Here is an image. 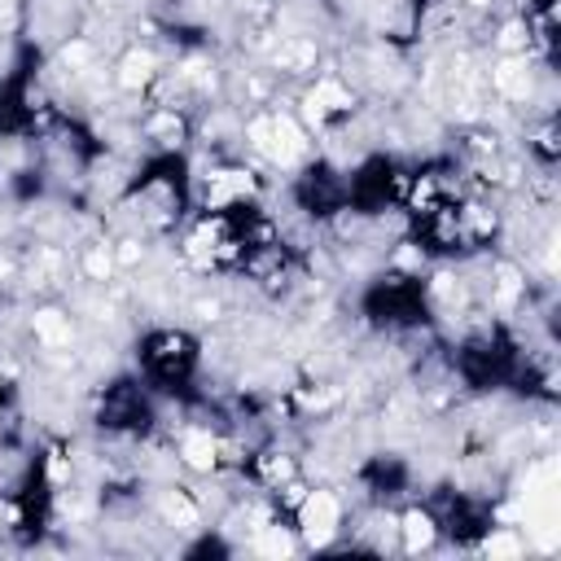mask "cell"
I'll return each instance as SVG.
<instances>
[{"label": "cell", "mask_w": 561, "mask_h": 561, "mask_svg": "<svg viewBox=\"0 0 561 561\" xmlns=\"http://www.w3.org/2000/svg\"><path fill=\"white\" fill-rule=\"evenodd\" d=\"M136 368L153 394L193 399V381L202 368V342L188 329H149L136 342Z\"/></svg>", "instance_id": "cell-1"}, {"label": "cell", "mask_w": 561, "mask_h": 561, "mask_svg": "<svg viewBox=\"0 0 561 561\" xmlns=\"http://www.w3.org/2000/svg\"><path fill=\"white\" fill-rule=\"evenodd\" d=\"M359 316L373 324V329H386V333H399V329H421L430 324L434 316V302H430V280L412 276V272H381L364 285L359 294Z\"/></svg>", "instance_id": "cell-2"}, {"label": "cell", "mask_w": 561, "mask_h": 561, "mask_svg": "<svg viewBox=\"0 0 561 561\" xmlns=\"http://www.w3.org/2000/svg\"><path fill=\"white\" fill-rule=\"evenodd\" d=\"M451 364H456V377H460L469 390H500V386H513V381L526 377V368H522V346H517V337H513L504 324H491V329L469 333V337L456 346Z\"/></svg>", "instance_id": "cell-3"}, {"label": "cell", "mask_w": 561, "mask_h": 561, "mask_svg": "<svg viewBox=\"0 0 561 561\" xmlns=\"http://www.w3.org/2000/svg\"><path fill=\"white\" fill-rule=\"evenodd\" d=\"M421 517L430 522L434 535L451 539L456 548H473V543H482V539L495 530V508H491L486 500H478V495H469V491H451V486L434 491V495L425 500Z\"/></svg>", "instance_id": "cell-4"}, {"label": "cell", "mask_w": 561, "mask_h": 561, "mask_svg": "<svg viewBox=\"0 0 561 561\" xmlns=\"http://www.w3.org/2000/svg\"><path fill=\"white\" fill-rule=\"evenodd\" d=\"M403 197H408V175L386 153H368L355 171H346V210L355 215H386V206Z\"/></svg>", "instance_id": "cell-5"}, {"label": "cell", "mask_w": 561, "mask_h": 561, "mask_svg": "<svg viewBox=\"0 0 561 561\" xmlns=\"http://www.w3.org/2000/svg\"><path fill=\"white\" fill-rule=\"evenodd\" d=\"M158 421V408H153V390L145 386V377H114L101 399H96V425L105 434H149Z\"/></svg>", "instance_id": "cell-6"}, {"label": "cell", "mask_w": 561, "mask_h": 561, "mask_svg": "<svg viewBox=\"0 0 561 561\" xmlns=\"http://www.w3.org/2000/svg\"><path fill=\"white\" fill-rule=\"evenodd\" d=\"M294 206L311 219H337L346 210V171H337L333 162L316 158L302 167V175H294Z\"/></svg>", "instance_id": "cell-7"}, {"label": "cell", "mask_w": 561, "mask_h": 561, "mask_svg": "<svg viewBox=\"0 0 561 561\" xmlns=\"http://www.w3.org/2000/svg\"><path fill=\"white\" fill-rule=\"evenodd\" d=\"M53 517V478H48V460L39 456L26 478H22V491H18V526L22 535H39Z\"/></svg>", "instance_id": "cell-8"}, {"label": "cell", "mask_w": 561, "mask_h": 561, "mask_svg": "<svg viewBox=\"0 0 561 561\" xmlns=\"http://www.w3.org/2000/svg\"><path fill=\"white\" fill-rule=\"evenodd\" d=\"M35 127V110H31V66H18L13 75L0 79V131L18 136Z\"/></svg>", "instance_id": "cell-9"}, {"label": "cell", "mask_w": 561, "mask_h": 561, "mask_svg": "<svg viewBox=\"0 0 561 561\" xmlns=\"http://www.w3.org/2000/svg\"><path fill=\"white\" fill-rule=\"evenodd\" d=\"M359 482H364V491L373 500H394V495H403L412 486V469L399 456H386L381 451V456H368L359 465Z\"/></svg>", "instance_id": "cell-10"}, {"label": "cell", "mask_w": 561, "mask_h": 561, "mask_svg": "<svg viewBox=\"0 0 561 561\" xmlns=\"http://www.w3.org/2000/svg\"><path fill=\"white\" fill-rule=\"evenodd\" d=\"M184 557H228V543L219 535H202L197 543L184 548Z\"/></svg>", "instance_id": "cell-11"}]
</instances>
